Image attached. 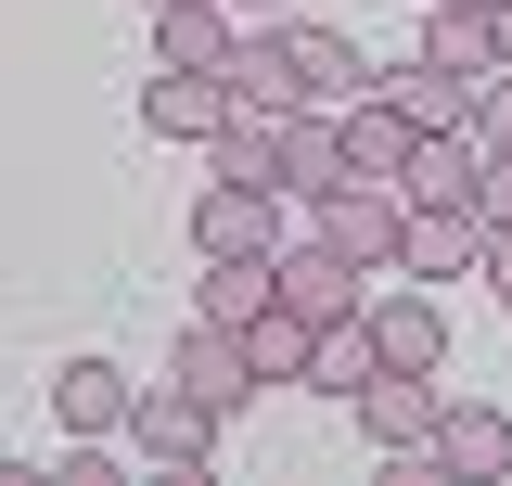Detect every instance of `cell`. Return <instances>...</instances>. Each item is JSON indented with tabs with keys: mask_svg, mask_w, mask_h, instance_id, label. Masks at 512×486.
Returning a JSON list of instances; mask_svg holds the SVG:
<instances>
[{
	"mask_svg": "<svg viewBox=\"0 0 512 486\" xmlns=\"http://www.w3.org/2000/svg\"><path fill=\"white\" fill-rule=\"evenodd\" d=\"M128 435H141V461H154V474H205V461H218V435H231V410H205L180 371H167V384H141Z\"/></svg>",
	"mask_w": 512,
	"mask_h": 486,
	"instance_id": "cell-1",
	"label": "cell"
},
{
	"mask_svg": "<svg viewBox=\"0 0 512 486\" xmlns=\"http://www.w3.org/2000/svg\"><path fill=\"white\" fill-rule=\"evenodd\" d=\"M346 410H359V435H372L384 461H423V448H436V423H448V371H372Z\"/></svg>",
	"mask_w": 512,
	"mask_h": 486,
	"instance_id": "cell-2",
	"label": "cell"
},
{
	"mask_svg": "<svg viewBox=\"0 0 512 486\" xmlns=\"http://www.w3.org/2000/svg\"><path fill=\"white\" fill-rule=\"evenodd\" d=\"M269 282H282V307H308L320 333H346V320H372V269H359V256H333V243H282V256H269Z\"/></svg>",
	"mask_w": 512,
	"mask_h": 486,
	"instance_id": "cell-3",
	"label": "cell"
},
{
	"mask_svg": "<svg viewBox=\"0 0 512 486\" xmlns=\"http://www.w3.org/2000/svg\"><path fill=\"white\" fill-rule=\"evenodd\" d=\"M192 256H282V192L269 180H205L192 192Z\"/></svg>",
	"mask_w": 512,
	"mask_h": 486,
	"instance_id": "cell-4",
	"label": "cell"
},
{
	"mask_svg": "<svg viewBox=\"0 0 512 486\" xmlns=\"http://www.w3.org/2000/svg\"><path fill=\"white\" fill-rule=\"evenodd\" d=\"M308 231L333 243V256H359V269L384 282V269H397V243H410V205H397L384 180H346L333 205H308Z\"/></svg>",
	"mask_w": 512,
	"mask_h": 486,
	"instance_id": "cell-5",
	"label": "cell"
},
{
	"mask_svg": "<svg viewBox=\"0 0 512 486\" xmlns=\"http://www.w3.org/2000/svg\"><path fill=\"white\" fill-rule=\"evenodd\" d=\"M231 116H244V103H231V77H205V64H154V77H141V128H154V141H218Z\"/></svg>",
	"mask_w": 512,
	"mask_h": 486,
	"instance_id": "cell-6",
	"label": "cell"
},
{
	"mask_svg": "<svg viewBox=\"0 0 512 486\" xmlns=\"http://www.w3.org/2000/svg\"><path fill=\"white\" fill-rule=\"evenodd\" d=\"M333 128H346V180H384V192L410 180V154H423V128L397 116V90H384V77L359 90V103H333Z\"/></svg>",
	"mask_w": 512,
	"mask_h": 486,
	"instance_id": "cell-7",
	"label": "cell"
},
{
	"mask_svg": "<svg viewBox=\"0 0 512 486\" xmlns=\"http://www.w3.org/2000/svg\"><path fill=\"white\" fill-rule=\"evenodd\" d=\"M423 474H436V486H500V474H512V423H500V410H474V397H448Z\"/></svg>",
	"mask_w": 512,
	"mask_h": 486,
	"instance_id": "cell-8",
	"label": "cell"
},
{
	"mask_svg": "<svg viewBox=\"0 0 512 486\" xmlns=\"http://www.w3.org/2000/svg\"><path fill=\"white\" fill-rule=\"evenodd\" d=\"M474 256H487V218H474V205H410L397 282H474Z\"/></svg>",
	"mask_w": 512,
	"mask_h": 486,
	"instance_id": "cell-9",
	"label": "cell"
},
{
	"mask_svg": "<svg viewBox=\"0 0 512 486\" xmlns=\"http://www.w3.org/2000/svg\"><path fill=\"white\" fill-rule=\"evenodd\" d=\"M346 192V128H333V103H295L282 116V205H333Z\"/></svg>",
	"mask_w": 512,
	"mask_h": 486,
	"instance_id": "cell-10",
	"label": "cell"
},
{
	"mask_svg": "<svg viewBox=\"0 0 512 486\" xmlns=\"http://www.w3.org/2000/svg\"><path fill=\"white\" fill-rule=\"evenodd\" d=\"M167 371H180V384L205 397V410H244V397H256V346L231 333V320H192V333H180V359H167Z\"/></svg>",
	"mask_w": 512,
	"mask_h": 486,
	"instance_id": "cell-11",
	"label": "cell"
},
{
	"mask_svg": "<svg viewBox=\"0 0 512 486\" xmlns=\"http://www.w3.org/2000/svg\"><path fill=\"white\" fill-rule=\"evenodd\" d=\"M474 180H487V141H474V128H423L397 205H474ZM474 218H487V205H474Z\"/></svg>",
	"mask_w": 512,
	"mask_h": 486,
	"instance_id": "cell-12",
	"label": "cell"
},
{
	"mask_svg": "<svg viewBox=\"0 0 512 486\" xmlns=\"http://www.w3.org/2000/svg\"><path fill=\"white\" fill-rule=\"evenodd\" d=\"M52 410H64V435H128L141 384H128L116 359H64V371H52Z\"/></svg>",
	"mask_w": 512,
	"mask_h": 486,
	"instance_id": "cell-13",
	"label": "cell"
},
{
	"mask_svg": "<svg viewBox=\"0 0 512 486\" xmlns=\"http://www.w3.org/2000/svg\"><path fill=\"white\" fill-rule=\"evenodd\" d=\"M231 52H244V13H231V0H167V13H154V64H205V77H218Z\"/></svg>",
	"mask_w": 512,
	"mask_h": 486,
	"instance_id": "cell-14",
	"label": "cell"
},
{
	"mask_svg": "<svg viewBox=\"0 0 512 486\" xmlns=\"http://www.w3.org/2000/svg\"><path fill=\"white\" fill-rule=\"evenodd\" d=\"M218 77H231L244 116H295V103H308V90H295V52H282V26H244V52L218 64Z\"/></svg>",
	"mask_w": 512,
	"mask_h": 486,
	"instance_id": "cell-15",
	"label": "cell"
},
{
	"mask_svg": "<svg viewBox=\"0 0 512 486\" xmlns=\"http://www.w3.org/2000/svg\"><path fill=\"white\" fill-rule=\"evenodd\" d=\"M372 346H384V371H448L436 295H372Z\"/></svg>",
	"mask_w": 512,
	"mask_h": 486,
	"instance_id": "cell-16",
	"label": "cell"
},
{
	"mask_svg": "<svg viewBox=\"0 0 512 486\" xmlns=\"http://www.w3.org/2000/svg\"><path fill=\"white\" fill-rule=\"evenodd\" d=\"M282 52H295V90H308V103H359V90H372L359 39H333V26H282Z\"/></svg>",
	"mask_w": 512,
	"mask_h": 486,
	"instance_id": "cell-17",
	"label": "cell"
},
{
	"mask_svg": "<svg viewBox=\"0 0 512 486\" xmlns=\"http://www.w3.org/2000/svg\"><path fill=\"white\" fill-rule=\"evenodd\" d=\"M384 90H397V116L410 128H474V90H487V77H448V64H384Z\"/></svg>",
	"mask_w": 512,
	"mask_h": 486,
	"instance_id": "cell-18",
	"label": "cell"
},
{
	"mask_svg": "<svg viewBox=\"0 0 512 486\" xmlns=\"http://www.w3.org/2000/svg\"><path fill=\"white\" fill-rule=\"evenodd\" d=\"M244 346H256V384H308V371H320V320L269 295V307L244 320Z\"/></svg>",
	"mask_w": 512,
	"mask_h": 486,
	"instance_id": "cell-19",
	"label": "cell"
},
{
	"mask_svg": "<svg viewBox=\"0 0 512 486\" xmlns=\"http://www.w3.org/2000/svg\"><path fill=\"white\" fill-rule=\"evenodd\" d=\"M423 64H448V77H500V13H423Z\"/></svg>",
	"mask_w": 512,
	"mask_h": 486,
	"instance_id": "cell-20",
	"label": "cell"
},
{
	"mask_svg": "<svg viewBox=\"0 0 512 486\" xmlns=\"http://www.w3.org/2000/svg\"><path fill=\"white\" fill-rule=\"evenodd\" d=\"M269 295H282V282H269V256H205V295H192V320H231V333H244Z\"/></svg>",
	"mask_w": 512,
	"mask_h": 486,
	"instance_id": "cell-21",
	"label": "cell"
},
{
	"mask_svg": "<svg viewBox=\"0 0 512 486\" xmlns=\"http://www.w3.org/2000/svg\"><path fill=\"white\" fill-rule=\"evenodd\" d=\"M372 371H384V346H372V320H346V333H320V371H308V384H320V397H359Z\"/></svg>",
	"mask_w": 512,
	"mask_h": 486,
	"instance_id": "cell-22",
	"label": "cell"
},
{
	"mask_svg": "<svg viewBox=\"0 0 512 486\" xmlns=\"http://www.w3.org/2000/svg\"><path fill=\"white\" fill-rule=\"evenodd\" d=\"M474 141H487V154H512V64L474 90Z\"/></svg>",
	"mask_w": 512,
	"mask_h": 486,
	"instance_id": "cell-23",
	"label": "cell"
},
{
	"mask_svg": "<svg viewBox=\"0 0 512 486\" xmlns=\"http://www.w3.org/2000/svg\"><path fill=\"white\" fill-rule=\"evenodd\" d=\"M474 282H487V295L512 307V218H500V231H487V256H474Z\"/></svg>",
	"mask_w": 512,
	"mask_h": 486,
	"instance_id": "cell-24",
	"label": "cell"
},
{
	"mask_svg": "<svg viewBox=\"0 0 512 486\" xmlns=\"http://www.w3.org/2000/svg\"><path fill=\"white\" fill-rule=\"evenodd\" d=\"M474 205H487V231L512 218V154H487V180H474Z\"/></svg>",
	"mask_w": 512,
	"mask_h": 486,
	"instance_id": "cell-25",
	"label": "cell"
},
{
	"mask_svg": "<svg viewBox=\"0 0 512 486\" xmlns=\"http://www.w3.org/2000/svg\"><path fill=\"white\" fill-rule=\"evenodd\" d=\"M231 13H244V26H282V0H231Z\"/></svg>",
	"mask_w": 512,
	"mask_h": 486,
	"instance_id": "cell-26",
	"label": "cell"
},
{
	"mask_svg": "<svg viewBox=\"0 0 512 486\" xmlns=\"http://www.w3.org/2000/svg\"><path fill=\"white\" fill-rule=\"evenodd\" d=\"M436 13H500V0H436Z\"/></svg>",
	"mask_w": 512,
	"mask_h": 486,
	"instance_id": "cell-27",
	"label": "cell"
},
{
	"mask_svg": "<svg viewBox=\"0 0 512 486\" xmlns=\"http://www.w3.org/2000/svg\"><path fill=\"white\" fill-rule=\"evenodd\" d=\"M500 64H512V0H500Z\"/></svg>",
	"mask_w": 512,
	"mask_h": 486,
	"instance_id": "cell-28",
	"label": "cell"
},
{
	"mask_svg": "<svg viewBox=\"0 0 512 486\" xmlns=\"http://www.w3.org/2000/svg\"><path fill=\"white\" fill-rule=\"evenodd\" d=\"M141 13H167V0H141Z\"/></svg>",
	"mask_w": 512,
	"mask_h": 486,
	"instance_id": "cell-29",
	"label": "cell"
}]
</instances>
